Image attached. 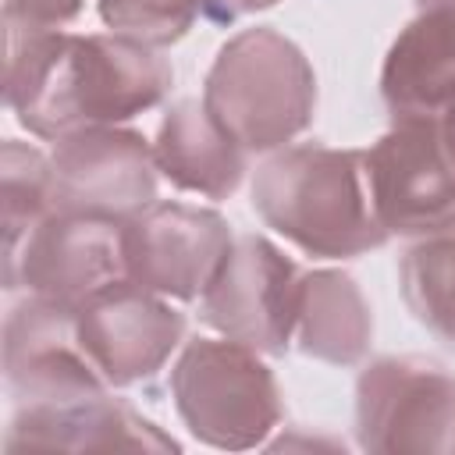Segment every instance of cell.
Masks as SVG:
<instances>
[{"mask_svg":"<svg viewBox=\"0 0 455 455\" xmlns=\"http://www.w3.org/2000/svg\"><path fill=\"white\" fill-rule=\"evenodd\" d=\"M124 224L103 213L50 210L21 249L4 259V288H25L78 313L92 299L135 284L128 274Z\"/></svg>","mask_w":455,"mask_h":455,"instance_id":"cell-6","label":"cell"},{"mask_svg":"<svg viewBox=\"0 0 455 455\" xmlns=\"http://www.w3.org/2000/svg\"><path fill=\"white\" fill-rule=\"evenodd\" d=\"M82 4L85 0H4V14L36 25H68L82 14Z\"/></svg>","mask_w":455,"mask_h":455,"instance_id":"cell-20","label":"cell"},{"mask_svg":"<svg viewBox=\"0 0 455 455\" xmlns=\"http://www.w3.org/2000/svg\"><path fill=\"white\" fill-rule=\"evenodd\" d=\"M302 355L331 366H359L373 341V309L348 270L316 267L299 277L295 338Z\"/></svg>","mask_w":455,"mask_h":455,"instance_id":"cell-16","label":"cell"},{"mask_svg":"<svg viewBox=\"0 0 455 455\" xmlns=\"http://www.w3.org/2000/svg\"><path fill=\"white\" fill-rule=\"evenodd\" d=\"M188 4L196 7L199 18H206L213 25H231V21L245 18V14H256V11L274 7L277 0H188Z\"/></svg>","mask_w":455,"mask_h":455,"instance_id":"cell-21","label":"cell"},{"mask_svg":"<svg viewBox=\"0 0 455 455\" xmlns=\"http://www.w3.org/2000/svg\"><path fill=\"white\" fill-rule=\"evenodd\" d=\"M370 203L387 235L423 238L455 224V146L441 117H395L363 149Z\"/></svg>","mask_w":455,"mask_h":455,"instance_id":"cell-7","label":"cell"},{"mask_svg":"<svg viewBox=\"0 0 455 455\" xmlns=\"http://www.w3.org/2000/svg\"><path fill=\"white\" fill-rule=\"evenodd\" d=\"M4 380L18 405H57L114 391L89 363L75 309L25 295L4 320Z\"/></svg>","mask_w":455,"mask_h":455,"instance_id":"cell-11","label":"cell"},{"mask_svg":"<svg viewBox=\"0 0 455 455\" xmlns=\"http://www.w3.org/2000/svg\"><path fill=\"white\" fill-rule=\"evenodd\" d=\"M153 156L160 178L181 192L228 199L245 178V149L210 117L203 100H178L156 128Z\"/></svg>","mask_w":455,"mask_h":455,"instance_id":"cell-15","label":"cell"},{"mask_svg":"<svg viewBox=\"0 0 455 455\" xmlns=\"http://www.w3.org/2000/svg\"><path fill=\"white\" fill-rule=\"evenodd\" d=\"M53 210L132 220L156 203L160 167L153 142L124 124L68 132L50 149Z\"/></svg>","mask_w":455,"mask_h":455,"instance_id":"cell-9","label":"cell"},{"mask_svg":"<svg viewBox=\"0 0 455 455\" xmlns=\"http://www.w3.org/2000/svg\"><path fill=\"white\" fill-rule=\"evenodd\" d=\"M380 96L395 117H444L455 107V0H416L387 46Z\"/></svg>","mask_w":455,"mask_h":455,"instance_id":"cell-14","label":"cell"},{"mask_svg":"<svg viewBox=\"0 0 455 455\" xmlns=\"http://www.w3.org/2000/svg\"><path fill=\"white\" fill-rule=\"evenodd\" d=\"M0 199H4V259H11L32 228L53 210V164L32 142L4 139L0 146Z\"/></svg>","mask_w":455,"mask_h":455,"instance_id":"cell-18","label":"cell"},{"mask_svg":"<svg viewBox=\"0 0 455 455\" xmlns=\"http://www.w3.org/2000/svg\"><path fill=\"white\" fill-rule=\"evenodd\" d=\"M299 277V267L267 235L242 231L199 295V320L263 355H284L295 338Z\"/></svg>","mask_w":455,"mask_h":455,"instance_id":"cell-8","label":"cell"},{"mask_svg":"<svg viewBox=\"0 0 455 455\" xmlns=\"http://www.w3.org/2000/svg\"><path fill=\"white\" fill-rule=\"evenodd\" d=\"M441 121H444V132H448V139H451V146H455V107H451Z\"/></svg>","mask_w":455,"mask_h":455,"instance_id":"cell-22","label":"cell"},{"mask_svg":"<svg viewBox=\"0 0 455 455\" xmlns=\"http://www.w3.org/2000/svg\"><path fill=\"white\" fill-rule=\"evenodd\" d=\"M398 288L416 323L455 348V224L423 235L405 249Z\"/></svg>","mask_w":455,"mask_h":455,"instance_id":"cell-17","label":"cell"},{"mask_svg":"<svg viewBox=\"0 0 455 455\" xmlns=\"http://www.w3.org/2000/svg\"><path fill=\"white\" fill-rule=\"evenodd\" d=\"M96 11L110 32L149 50L185 39L199 18L188 0H96Z\"/></svg>","mask_w":455,"mask_h":455,"instance_id":"cell-19","label":"cell"},{"mask_svg":"<svg viewBox=\"0 0 455 455\" xmlns=\"http://www.w3.org/2000/svg\"><path fill=\"white\" fill-rule=\"evenodd\" d=\"M235 242L231 224L192 203L156 199L124 224L128 274L139 288L174 302H199Z\"/></svg>","mask_w":455,"mask_h":455,"instance_id":"cell-10","label":"cell"},{"mask_svg":"<svg viewBox=\"0 0 455 455\" xmlns=\"http://www.w3.org/2000/svg\"><path fill=\"white\" fill-rule=\"evenodd\" d=\"M203 107L245 153H274L313 124L316 71L284 32L242 28L213 57Z\"/></svg>","mask_w":455,"mask_h":455,"instance_id":"cell-3","label":"cell"},{"mask_svg":"<svg viewBox=\"0 0 455 455\" xmlns=\"http://www.w3.org/2000/svg\"><path fill=\"white\" fill-rule=\"evenodd\" d=\"M4 100L18 124L46 142L96 124H124L160 107L174 68L117 32H68L7 18Z\"/></svg>","mask_w":455,"mask_h":455,"instance_id":"cell-1","label":"cell"},{"mask_svg":"<svg viewBox=\"0 0 455 455\" xmlns=\"http://www.w3.org/2000/svg\"><path fill=\"white\" fill-rule=\"evenodd\" d=\"M355 444L373 455H455V370L380 355L355 377Z\"/></svg>","mask_w":455,"mask_h":455,"instance_id":"cell-5","label":"cell"},{"mask_svg":"<svg viewBox=\"0 0 455 455\" xmlns=\"http://www.w3.org/2000/svg\"><path fill=\"white\" fill-rule=\"evenodd\" d=\"M171 398L199 444L245 451L281 423V387L263 352L231 338H192L171 366Z\"/></svg>","mask_w":455,"mask_h":455,"instance_id":"cell-4","label":"cell"},{"mask_svg":"<svg viewBox=\"0 0 455 455\" xmlns=\"http://www.w3.org/2000/svg\"><path fill=\"white\" fill-rule=\"evenodd\" d=\"M181 444L164 434L153 419L135 412L110 391L57 402V405H18L4 451H178Z\"/></svg>","mask_w":455,"mask_h":455,"instance_id":"cell-13","label":"cell"},{"mask_svg":"<svg viewBox=\"0 0 455 455\" xmlns=\"http://www.w3.org/2000/svg\"><path fill=\"white\" fill-rule=\"evenodd\" d=\"M249 196L270 231L316 259L363 256L391 238L370 203L363 149L323 142L274 149L256 167Z\"/></svg>","mask_w":455,"mask_h":455,"instance_id":"cell-2","label":"cell"},{"mask_svg":"<svg viewBox=\"0 0 455 455\" xmlns=\"http://www.w3.org/2000/svg\"><path fill=\"white\" fill-rule=\"evenodd\" d=\"M78 341L89 363L110 387L149 380L178 352L185 338V313L171 299L139 284L114 288L75 313Z\"/></svg>","mask_w":455,"mask_h":455,"instance_id":"cell-12","label":"cell"}]
</instances>
